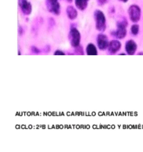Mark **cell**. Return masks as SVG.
<instances>
[{
    "label": "cell",
    "mask_w": 143,
    "mask_h": 152,
    "mask_svg": "<svg viewBox=\"0 0 143 152\" xmlns=\"http://www.w3.org/2000/svg\"><path fill=\"white\" fill-rule=\"evenodd\" d=\"M19 6L25 15H29L32 12V4L27 0H19Z\"/></svg>",
    "instance_id": "7"
},
{
    "label": "cell",
    "mask_w": 143,
    "mask_h": 152,
    "mask_svg": "<svg viewBox=\"0 0 143 152\" xmlns=\"http://www.w3.org/2000/svg\"><path fill=\"white\" fill-rule=\"evenodd\" d=\"M138 55H143V53H139Z\"/></svg>",
    "instance_id": "18"
},
{
    "label": "cell",
    "mask_w": 143,
    "mask_h": 152,
    "mask_svg": "<svg viewBox=\"0 0 143 152\" xmlns=\"http://www.w3.org/2000/svg\"><path fill=\"white\" fill-rule=\"evenodd\" d=\"M97 46L99 49L102 51L105 50L107 48H108V45H109V42H108L107 37L103 34H99L97 36Z\"/></svg>",
    "instance_id": "6"
},
{
    "label": "cell",
    "mask_w": 143,
    "mask_h": 152,
    "mask_svg": "<svg viewBox=\"0 0 143 152\" xmlns=\"http://www.w3.org/2000/svg\"><path fill=\"white\" fill-rule=\"evenodd\" d=\"M108 1V0H97V2L98 4H99V5H104Z\"/></svg>",
    "instance_id": "14"
},
{
    "label": "cell",
    "mask_w": 143,
    "mask_h": 152,
    "mask_svg": "<svg viewBox=\"0 0 143 152\" xmlns=\"http://www.w3.org/2000/svg\"><path fill=\"white\" fill-rule=\"evenodd\" d=\"M128 13L130 15L131 21L133 22H137L140 19L141 10L137 5H132L128 10Z\"/></svg>",
    "instance_id": "3"
},
{
    "label": "cell",
    "mask_w": 143,
    "mask_h": 152,
    "mask_svg": "<svg viewBox=\"0 0 143 152\" xmlns=\"http://www.w3.org/2000/svg\"><path fill=\"white\" fill-rule=\"evenodd\" d=\"M121 48V43L120 41L116 40V39H113V40L110 41L108 45V50L112 54H115L117 52H118Z\"/></svg>",
    "instance_id": "8"
},
{
    "label": "cell",
    "mask_w": 143,
    "mask_h": 152,
    "mask_svg": "<svg viewBox=\"0 0 143 152\" xmlns=\"http://www.w3.org/2000/svg\"><path fill=\"white\" fill-rule=\"evenodd\" d=\"M94 15L96 22V28L99 32H104L106 29V19L104 13L100 10H96Z\"/></svg>",
    "instance_id": "1"
},
{
    "label": "cell",
    "mask_w": 143,
    "mask_h": 152,
    "mask_svg": "<svg viewBox=\"0 0 143 152\" xmlns=\"http://www.w3.org/2000/svg\"><path fill=\"white\" fill-rule=\"evenodd\" d=\"M86 53L88 55H97V50L95 45L92 43H89V45H87V48H86Z\"/></svg>",
    "instance_id": "12"
},
{
    "label": "cell",
    "mask_w": 143,
    "mask_h": 152,
    "mask_svg": "<svg viewBox=\"0 0 143 152\" xmlns=\"http://www.w3.org/2000/svg\"><path fill=\"white\" fill-rule=\"evenodd\" d=\"M120 1H123V2H127V1H128V0H120Z\"/></svg>",
    "instance_id": "17"
},
{
    "label": "cell",
    "mask_w": 143,
    "mask_h": 152,
    "mask_svg": "<svg viewBox=\"0 0 143 152\" xmlns=\"http://www.w3.org/2000/svg\"><path fill=\"white\" fill-rule=\"evenodd\" d=\"M47 10L52 13L58 15L60 12V5L57 0H46Z\"/></svg>",
    "instance_id": "4"
},
{
    "label": "cell",
    "mask_w": 143,
    "mask_h": 152,
    "mask_svg": "<svg viewBox=\"0 0 143 152\" xmlns=\"http://www.w3.org/2000/svg\"><path fill=\"white\" fill-rule=\"evenodd\" d=\"M89 0H75V5L80 10H84L87 8Z\"/></svg>",
    "instance_id": "11"
},
{
    "label": "cell",
    "mask_w": 143,
    "mask_h": 152,
    "mask_svg": "<svg viewBox=\"0 0 143 152\" xmlns=\"http://www.w3.org/2000/svg\"><path fill=\"white\" fill-rule=\"evenodd\" d=\"M67 15L70 20H75L77 17V12L74 7L68 6L67 8Z\"/></svg>",
    "instance_id": "10"
},
{
    "label": "cell",
    "mask_w": 143,
    "mask_h": 152,
    "mask_svg": "<svg viewBox=\"0 0 143 152\" xmlns=\"http://www.w3.org/2000/svg\"><path fill=\"white\" fill-rule=\"evenodd\" d=\"M70 37H71V45L74 48H77L80 45V33L76 28H72L70 30Z\"/></svg>",
    "instance_id": "5"
},
{
    "label": "cell",
    "mask_w": 143,
    "mask_h": 152,
    "mask_svg": "<svg viewBox=\"0 0 143 152\" xmlns=\"http://www.w3.org/2000/svg\"><path fill=\"white\" fill-rule=\"evenodd\" d=\"M54 54L55 55H65V53H63L62 51L60 50H56L54 52Z\"/></svg>",
    "instance_id": "15"
},
{
    "label": "cell",
    "mask_w": 143,
    "mask_h": 152,
    "mask_svg": "<svg viewBox=\"0 0 143 152\" xmlns=\"http://www.w3.org/2000/svg\"><path fill=\"white\" fill-rule=\"evenodd\" d=\"M32 50L34 52V53H39V50L37 49V48H35V47H32Z\"/></svg>",
    "instance_id": "16"
},
{
    "label": "cell",
    "mask_w": 143,
    "mask_h": 152,
    "mask_svg": "<svg viewBox=\"0 0 143 152\" xmlns=\"http://www.w3.org/2000/svg\"><path fill=\"white\" fill-rule=\"evenodd\" d=\"M136 50H137V45L135 41L130 40L127 41L126 44H125V50H126L127 53L128 55H134L136 52Z\"/></svg>",
    "instance_id": "9"
},
{
    "label": "cell",
    "mask_w": 143,
    "mask_h": 152,
    "mask_svg": "<svg viewBox=\"0 0 143 152\" xmlns=\"http://www.w3.org/2000/svg\"><path fill=\"white\" fill-rule=\"evenodd\" d=\"M139 25H133L131 27V32L133 35H136L139 32Z\"/></svg>",
    "instance_id": "13"
},
{
    "label": "cell",
    "mask_w": 143,
    "mask_h": 152,
    "mask_svg": "<svg viewBox=\"0 0 143 152\" xmlns=\"http://www.w3.org/2000/svg\"><path fill=\"white\" fill-rule=\"evenodd\" d=\"M118 25V29L114 31L113 34L118 39H123L126 36L127 34V22L123 20V21H120L117 24Z\"/></svg>",
    "instance_id": "2"
},
{
    "label": "cell",
    "mask_w": 143,
    "mask_h": 152,
    "mask_svg": "<svg viewBox=\"0 0 143 152\" xmlns=\"http://www.w3.org/2000/svg\"><path fill=\"white\" fill-rule=\"evenodd\" d=\"M68 1H69V2H71V1H72V0H68Z\"/></svg>",
    "instance_id": "19"
}]
</instances>
